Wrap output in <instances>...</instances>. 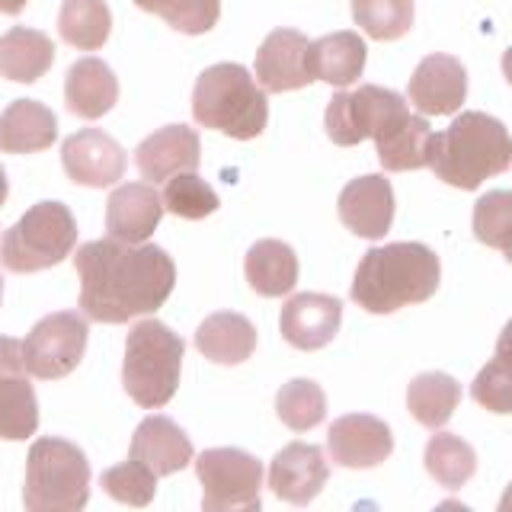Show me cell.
I'll return each mask as SVG.
<instances>
[{
    "mask_svg": "<svg viewBox=\"0 0 512 512\" xmlns=\"http://www.w3.org/2000/svg\"><path fill=\"white\" fill-rule=\"evenodd\" d=\"M80 276V314L96 324H128L154 314L176 285V266L154 244L90 240L74 256Z\"/></svg>",
    "mask_w": 512,
    "mask_h": 512,
    "instance_id": "6da1fadb",
    "label": "cell"
},
{
    "mask_svg": "<svg viewBox=\"0 0 512 512\" xmlns=\"http://www.w3.org/2000/svg\"><path fill=\"white\" fill-rule=\"evenodd\" d=\"M442 279L439 256L426 244L372 247L356 269L349 295L368 314H394L410 304H423L436 295Z\"/></svg>",
    "mask_w": 512,
    "mask_h": 512,
    "instance_id": "7a4b0ae2",
    "label": "cell"
},
{
    "mask_svg": "<svg viewBox=\"0 0 512 512\" xmlns=\"http://www.w3.org/2000/svg\"><path fill=\"white\" fill-rule=\"evenodd\" d=\"M512 164V135L500 119L487 112L461 116L432 138L429 167L442 183L455 189H477L490 176H500Z\"/></svg>",
    "mask_w": 512,
    "mask_h": 512,
    "instance_id": "3957f363",
    "label": "cell"
},
{
    "mask_svg": "<svg viewBox=\"0 0 512 512\" xmlns=\"http://www.w3.org/2000/svg\"><path fill=\"white\" fill-rule=\"evenodd\" d=\"M192 116L202 128H215L237 141L260 138L269 122L266 90L244 64H212L192 90Z\"/></svg>",
    "mask_w": 512,
    "mask_h": 512,
    "instance_id": "277c9868",
    "label": "cell"
},
{
    "mask_svg": "<svg viewBox=\"0 0 512 512\" xmlns=\"http://www.w3.org/2000/svg\"><path fill=\"white\" fill-rule=\"evenodd\" d=\"M186 343L160 320H141L125 340L122 384L128 397L144 410H157L180 388Z\"/></svg>",
    "mask_w": 512,
    "mask_h": 512,
    "instance_id": "5b68a950",
    "label": "cell"
},
{
    "mask_svg": "<svg viewBox=\"0 0 512 512\" xmlns=\"http://www.w3.org/2000/svg\"><path fill=\"white\" fill-rule=\"evenodd\" d=\"M90 500V461L74 442L39 439L26 455L23 503L29 512H77Z\"/></svg>",
    "mask_w": 512,
    "mask_h": 512,
    "instance_id": "8992f818",
    "label": "cell"
},
{
    "mask_svg": "<svg viewBox=\"0 0 512 512\" xmlns=\"http://www.w3.org/2000/svg\"><path fill=\"white\" fill-rule=\"evenodd\" d=\"M77 244V221L68 205L39 202L0 240V266L10 272H39L58 266Z\"/></svg>",
    "mask_w": 512,
    "mask_h": 512,
    "instance_id": "52a82bcc",
    "label": "cell"
},
{
    "mask_svg": "<svg viewBox=\"0 0 512 512\" xmlns=\"http://www.w3.org/2000/svg\"><path fill=\"white\" fill-rule=\"evenodd\" d=\"M407 116H410V109L404 96L394 90L375 87V84H365L352 93L346 90L336 93L327 106L324 125L333 144L352 148V144H359L365 138H381Z\"/></svg>",
    "mask_w": 512,
    "mask_h": 512,
    "instance_id": "ba28073f",
    "label": "cell"
},
{
    "mask_svg": "<svg viewBox=\"0 0 512 512\" xmlns=\"http://www.w3.org/2000/svg\"><path fill=\"white\" fill-rule=\"evenodd\" d=\"M196 477L205 487V512L224 509H260L263 461L240 448H208L196 458Z\"/></svg>",
    "mask_w": 512,
    "mask_h": 512,
    "instance_id": "9c48e42d",
    "label": "cell"
},
{
    "mask_svg": "<svg viewBox=\"0 0 512 512\" xmlns=\"http://www.w3.org/2000/svg\"><path fill=\"white\" fill-rule=\"evenodd\" d=\"M87 317L77 311H58L42 317L23 340L26 372L42 381L71 375L87 352Z\"/></svg>",
    "mask_w": 512,
    "mask_h": 512,
    "instance_id": "30bf717a",
    "label": "cell"
},
{
    "mask_svg": "<svg viewBox=\"0 0 512 512\" xmlns=\"http://www.w3.org/2000/svg\"><path fill=\"white\" fill-rule=\"evenodd\" d=\"M61 167L68 173V180L80 186L106 189L125 176L128 157L122 144L100 128H80L61 144Z\"/></svg>",
    "mask_w": 512,
    "mask_h": 512,
    "instance_id": "8fae6325",
    "label": "cell"
},
{
    "mask_svg": "<svg viewBox=\"0 0 512 512\" xmlns=\"http://www.w3.org/2000/svg\"><path fill=\"white\" fill-rule=\"evenodd\" d=\"M327 452L330 458L349 471L378 468L394 452V436L384 420L368 413L340 416L327 432Z\"/></svg>",
    "mask_w": 512,
    "mask_h": 512,
    "instance_id": "7c38bea8",
    "label": "cell"
},
{
    "mask_svg": "<svg viewBox=\"0 0 512 512\" xmlns=\"http://www.w3.org/2000/svg\"><path fill=\"white\" fill-rule=\"evenodd\" d=\"M308 36L298 29H272L256 52V84L266 93L308 87L314 74L308 64Z\"/></svg>",
    "mask_w": 512,
    "mask_h": 512,
    "instance_id": "4fadbf2b",
    "label": "cell"
},
{
    "mask_svg": "<svg viewBox=\"0 0 512 512\" xmlns=\"http://www.w3.org/2000/svg\"><path fill=\"white\" fill-rule=\"evenodd\" d=\"M407 93L423 116H452L468 96V71L455 55H426L416 64Z\"/></svg>",
    "mask_w": 512,
    "mask_h": 512,
    "instance_id": "5bb4252c",
    "label": "cell"
},
{
    "mask_svg": "<svg viewBox=\"0 0 512 512\" xmlns=\"http://www.w3.org/2000/svg\"><path fill=\"white\" fill-rule=\"evenodd\" d=\"M343 324V301L333 295H317V292H301L285 301L282 308V336L288 346L314 352L333 343V336L340 333Z\"/></svg>",
    "mask_w": 512,
    "mask_h": 512,
    "instance_id": "9a60e30c",
    "label": "cell"
},
{
    "mask_svg": "<svg viewBox=\"0 0 512 512\" xmlns=\"http://www.w3.org/2000/svg\"><path fill=\"white\" fill-rule=\"evenodd\" d=\"M330 477V464L317 445L292 442L272 458L269 464V487L279 500L292 506H308L324 490Z\"/></svg>",
    "mask_w": 512,
    "mask_h": 512,
    "instance_id": "2e32d148",
    "label": "cell"
},
{
    "mask_svg": "<svg viewBox=\"0 0 512 512\" xmlns=\"http://www.w3.org/2000/svg\"><path fill=\"white\" fill-rule=\"evenodd\" d=\"M336 208H340V221L352 234L368 237V240H381L391 231V221H394L391 180H384L378 173L349 180L346 189L340 192V205Z\"/></svg>",
    "mask_w": 512,
    "mask_h": 512,
    "instance_id": "e0dca14e",
    "label": "cell"
},
{
    "mask_svg": "<svg viewBox=\"0 0 512 512\" xmlns=\"http://www.w3.org/2000/svg\"><path fill=\"white\" fill-rule=\"evenodd\" d=\"M135 164L148 183H167L170 176L199 170L202 164V144L196 128L167 125L160 132L148 135L135 151Z\"/></svg>",
    "mask_w": 512,
    "mask_h": 512,
    "instance_id": "ac0fdd59",
    "label": "cell"
},
{
    "mask_svg": "<svg viewBox=\"0 0 512 512\" xmlns=\"http://www.w3.org/2000/svg\"><path fill=\"white\" fill-rule=\"evenodd\" d=\"M164 218V196L151 183H125L106 202V231L122 244H144Z\"/></svg>",
    "mask_w": 512,
    "mask_h": 512,
    "instance_id": "d6986e66",
    "label": "cell"
},
{
    "mask_svg": "<svg viewBox=\"0 0 512 512\" xmlns=\"http://www.w3.org/2000/svg\"><path fill=\"white\" fill-rule=\"evenodd\" d=\"M128 458L141 461L144 468H151L157 477H167L183 471L192 461V442L186 439V432L176 426L167 416H148L132 436V448Z\"/></svg>",
    "mask_w": 512,
    "mask_h": 512,
    "instance_id": "ffe728a7",
    "label": "cell"
},
{
    "mask_svg": "<svg viewBox=\"0 0 512 512\" xmlns=\"http://www.w3.org/2000/svg\"><path fill=\"white\" fill-rule=\"evenodd\" d=\"M119 100V77L100 58H80L64 77V103L80 119H103Z\"/></svg>",
    "mask_w": 512,
    "mask_h": 512,
    "instance_id": "44dd1931",
    "label": "cell"
},
{
    "mask_svg": "<svg viewBox=\"0 0 512 512\" xmlns=\"http://www.w3.org/2000/svg\"><path fill=\"white\" fill-rule=\"evenodd\" d=\"M58 138V119L45 103L16 100L0 116V151L36 154L52 148Z\"/></svg>",
    "mask_w": 512,
    "mask_h": 512,
    "instance_id": "7402d4cb",
    "label": "cell"
},
{
    "mask_svg": "<svg viewBox=\"0 0 512 512\" xmlns=\"http://www.w3.org/2000/svg\"><path fill=\"white\" fill-rule=\"evenodd\" d=\"M368 48L359 32H330V36L311 42L308 64L314 80H327L330 87H349L356 84L365 71Z\"/></svg>",
    "mask_w": 512,
    "mask_h": 512,
    "instance_id": "603a6c76",
    "label": "cell"
},
{
    "mask_svg": "<svg viewBox=\"0 0 512 512\" xmlns=\"http://www.w3.org/2000/svg\"><path fill=\"white\" fill-rule=\"evenodd\" d=\"M196 349L218 365H240L256 349V327L244 314L218 311L205 317L202 327L196 330Z\"/></svg>",
    "mask_w": 512,
    "mask_h": 512,
    "instance_id": "cb8c5ba5",
    "label": "cell"
},
{
    "mask_svg": "<svg viewBox=\"0 0 512 512\" xmlns=\"http://www.w3.org/2000/svg\"><path fill=\"white\" fill-rule=\"evenodd\" d=\"M244 276L250 288L263 298H282L298 282V256L282 240H256L247 250Z\"/></svg>",
    "mask_w": 512,
    "mask_h": 512,
    "instance_id": "d4e9b609",
    "label": "cell"
},
{
    "mask_svg": "<svg viewBox=\"0 0 512 512\" xmlns=\"http://www.w3.org/2000/svg\"><path fill=\"white\" fill-rule=\"evenodd\" d=\"M55 42L39 29L16 26L0 36V77L16 80V84H36V80L52 68Z\"/></svg>",
    "mask_w": 512,
    "mask_h": 512,
    "instance_id": "484cf974",
    "label": "cell"
},
{
    "mask_svg": "<svg viewBox=\"0 0 512 512\" xmlns=\"http://www.w3.org/2000/svg\"><path fill=\"white\" fill-rule=\"evenodd\" d=\"M432 138H436V132L429 128V122L423 116H413V112H410V116L400 119L391 132H384L381 138H375L381 167L391 170V173L429 167Z\"/></svg>",
    "mask_w": 512,
    "mask_h": 512,
    "instance_id": "4316f807",
    "label": "cell"
},
{
    "mask_svg": "<svg viewBox=\"0 0 512 512\" xmlns=\"http://www.w3.org/2000/svg\"><path fill=\"white\" fill-rule=\"evenodd\" d=\"M461 404V384L445 372H423L407 388V410L420 426L442 429Z\"/></svg>",
    "mask_w": 512,
    "mask_h": 512,
    "instance_id": "83f0119b",
    "label": "cell"
},
{
    "mask_svg": "<svg viewBox=\"0 0 512 512\" xmlns=\"http://www.w3.org/2000/svg\"><path fill=\"white\" fill-rule=\"evenodd\" d=\"M58 32L80 52L103 48L112 32V13L106 0H64L58 10Z\"/></svg>",
    "mask_w": 512,
    "mask_h": 512,
    "instance_id": "f1b7e54d",
    "label": "cell"
},
{
    "mask_svg": "<svg viewBox=\"0 0 512 512\" xmlns=\"http://www.w3.org/2000/svg\"><path fill=\"white\" fill-rule=\"evenodd\" d=\"M426 471L436 484L458 490L464 487L477 471V455L474 448L464 442L461 436H452V432H436L426 445Z\"/></svg>",
    "mask_w": 512,
    "mask_h": 512,
    "instance_id": "f546056e",
    "label": "cell"
},
{
    "mask_svg": "<svg viewBox=\"0 0 512 512\" xmlns=\"http://www.w3.org/2000/svg\"><path fill=\"white\" fill-rule=\"evenodd\" d=\"M39 429V400L23 375L0 378V439L23 442Z\"/></svg>",
    "mask_w": 512,
    "mask_h": 512,
    "instance_id": "4dcf8cb0",
    "label": "cell"
},
{
    "mask_svg": "<svg viewBox=\"0 0 512 512\" xmlns=\"http://www.w3.org/2000/svg\"><path fill=\"white\" fill-rule=\"evenodd\" d=\"M276 413L279 420L295 429V432H308L314 426L324 423L327 416V394L320 391V384L311 378H295L279 388L276 394Z\"/></svg>",
    "mask_w": 512,
    "mask_h": 512,
    "instance_id": "1f68e13d",
    "label": "cell"
},
{
    "mask_svg": "<svg viewBox=\"0 0 512 512\" xmlns=\"http://www.w3.org/2000/svg\"><path fill=\"white\" fill-rule=\"evenodd\" d=\"M352 20L378 42H394L413 26V0H352Z\"/></svg>",
    "mask_w": 512,
    "mask_h": 512,
    "instance_id": "d6a6232c",
    "label": "cell"
},
{
    "mask_svg": "<svg viewBox=\"0 0 512 512\" xmlns=\"http://www.w3.org/2000/svg\"><path fill=\"white\" fill-rule=\"evenodd\" d=\"M135 4L186 36H202L221 16V0H135Z\"/></svg>",
    "mask_w": 512,
    "mask_h": 512,
    "instance_id": "836d02e7",
    "label": "cell"
},
{
    "mask_svg": "<svg viewBox=\"0 0 512 512\" xmlns=\"http://www.w3.org/2000/svg\"><path fill=\"white\" fill-rule=\"evenodd\" d=\"M164 208L186 221H199V218H208L212 212H218V196L202 176H196V170H186V173H176L167 180Z\"/></svg>",
    "mask_w": 512,
    "mask_h": 512,
    "instance_id": "e575fe53",
    "label": "cell"
},
{
    "mask_svg": "<svg viewBox=\"0 0 512 512\" xmlns=\"http://www.w3.org/2000/svg\"><path fill=\"white\" fill-rule=\"evenodd\" d=\"M474 237L480 244L506 250L512 247V192L493 189L474 205Z\"/></svg>",
    "mask_w": 512,
    "mask_h": 512,
    "instance_id": "d590c367",
    "label": "cell"
},
{
    "mask_svg": "<svg viewBox=\"0 0 512 512\" xmlns=\"http://www.w3.org/2000/svg\"><path fill=\"white\" fill-rule=\"evenodd\" d=\"M471 397L490 413H512V349H496V356L477 372Z\"/></svg>",
    "mask_w": 512,
    "mask_h": 512,
    "instance_id": "8d00e7d4",
    "label": "cell"
},
{
    "mask_svg": "<svg viewBox=\"0 0 512 512\" xmlns=\"http://www.w3.org/2000/svg\"><path fill=\"white\" fill-rule=\"evenodd\" d=\"M100 487L125 506H148L154 500V487H157V474L151 468H144L141 461L128 458L125 464L103 471Z\"/></svg>",
    "mask_w": 512,
    "mask_h": 512,
    "instance_id": "74e56055",
    "label": "cell"
},
{
    "mask_svg": "<svg viewBox=\"0 0 512 512\" xmlns=\"http://www.w3.org/2000/svg\"><path fill=\"white\" fill-rule=\"evenodd\" d=\"M10 375H26L23 343L13 340V336H0V378Z\"/></svg>",
    "mask_w": 512,
    "mask_h": 512,
    "instance_id": "f35d334b",
    "label": "cell"
},
{
    "mask_svg": "<svg viewBox=\"0 0 512 512\" xmlns=\"http://www.w3.org/2000/svg\"><path fill=\"white\" fill-rule=\"evenodd\" d=\"M29 0H0V13H7V16H16V13H23L26 10Z\"/></svg>",
    "mask_w": 512,
    "mask_h": 512,
    "instance_id": "ab89813d",
    "label": "cell"
},
{
    "mask_svg": "<svg viewBox=\"0 0 512 512\" xmlns=\"http://www.w3.org/2000/svg\"><path fill=\"white\" fill-rule=\"evenodd\" d=\"M496 349H512V320L503 327V333H500V340H496Z\"/></svg>",
    "mask_w": 512,
    "mask_h": 512,
    "instance_id": "60d3db41",
    "label": "cell"
},
{
    "mask_svg": "<svg viewBox=\"0 0 512 512\" xmlns=\"http://www.w3.org/2000/svg\"><path fill=\"white\" fill-rule=\"evenodd\" d=\"M7 192H10V183H7L4 167H0V208H4V202H7Z\"/></svg>",
    "mask_w": 512,
    "mask_h": 512,
    "instance_id": "b9f144b4",
    "label": "cell"
},
{
    "mask_svg": "<svg viewBox=\"0 0 512 512\" xmlns=\"http://www.w3.org/2000/svg\"><path fill=\"white\" fill-rule=\"evenodd\" d=\"M503 74H506V80L512 84V45L506 48V55H503Z\"/></svg>",
    "mask_w": 512,
    "mask_h": 512,
    "instance_id": "7bdbcfd3",
    "label": "cell"
},
{
    "mask_svg": "<svg viewBox=\"0 0 512 512\" xmlns=\"http://www.w3.org/2000/svg\"><path fill=\"white\" fill-rule=\"evenodd\" d=\"M500 512H512V484L506 487L503 493V500H500Z\"/></svg>",
    "mask_w": 512,
    "mask_h": 512,
    "instance_id": "ee69618b",
    "label": "cell"
},
{
    "mask_svg": "<svg viewBox=\"0 0 512 512\" xmlns=\"http://www.w3.org/2000/svg\"><path fill=\"white\" fill-rule=\"evenodd\" d=\"M503 253H506V260H509V263H512V247H506V250H503Z\"/></svg>",
    "mask_w": 512,
    "mask_h": 512,
    "instance_id": "f6af8a7d",
    "label": "cell"
},
{
    "mask_svg": "<svg viewBox=\"0 0 512 512\" xmlns=\"http://www.w3.org/2000/svg\"><path fill=\"white\" fill-rule=\"evenodd\" d=\"M0 301H4V282H0Z\"/></svg>",
    "mask_w": 512,
    "mask_h": 512,
    "instance_id": "bcb514c9",
    "label": "cell"
}]
</instances>
